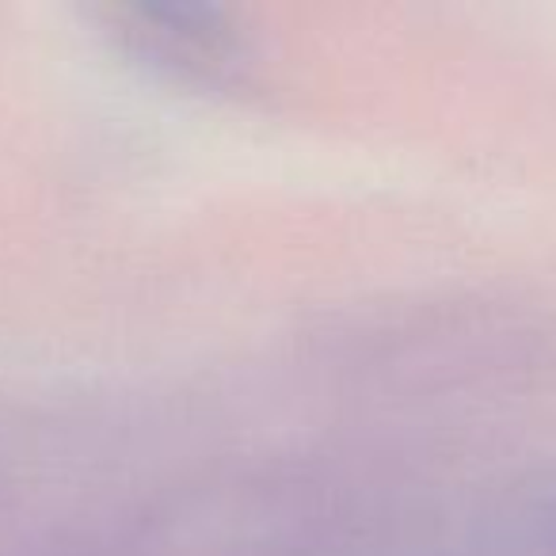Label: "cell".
Masks as SVG:
<instances>
[{"instance_id":"obj_1","label":"cell","mask_w":556,"mask_h":556,"mask_svg":"<svg viewBox=\"0 0 556 556\" xmlns=\"http://www.w3.org/2000/svg\"><path fill=\"white\" fill-rule=\"evenodd\" d=\"M126 35L156 65H172L184 77H202L210 85L225 80L237 65L229 31L214 27L206 12H138Z\"/></svg>"}]
</instances>
